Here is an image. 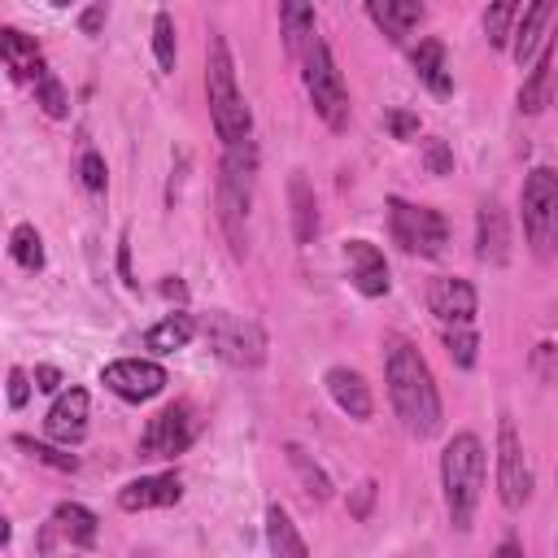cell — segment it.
I'll return each instance as SVG.
<instances>
[{"mask_svg": "<svg viewBox=\"0 0 558 558\" xmlns=\"http://www.w3.org/2000/svg\"><path fill=\"white\" fill-rule=\"evenodd\" d=\"M384 379H388V401H392L401 427L414 440H432L440 432V423H445L440 392H436L432 366L423 362L418 344L410 336H401V331L384 336Z\"/></svg>", "mask_w": 558, "mask_h": 558, "instance_id": "obj_1", "label": "cell"}, {"mask_svg": "<svg viewBox=\"0 0 558 558\" xmlns=\"http://www.w3.org/2000/svg\"><path fill=\"white\" fill-rule=\"evenodd\" d=\"M205 96H209V118H214V131H218L222 148H235V144L253 140V113L240 96L231 48L218 31L209 35V52H205Z\"/></svg>", "mask_w": 558, "mask_h": 558, "instance_id": "obj_2", "label": "cell"}, {"mask_svg": "<svg viewBox=\"0 0 558 558\" xmlns=\"http://www.w3.org/2000/svg\"><path fill=\"white\" fill-rule=\"evenodd\" d=\"M253 179H257V148L253 140L235 144L218 161V222L235 257L248 248V205H253Z\"/></svg>", "mask_w": 558, "mask_h": 558, "instance_id": "obj_3", "label": "cell"}, {"mask_svg": "<svg viewBox=\"0 0 558 558\" xmlns=\"http://www.w3.org/2000/svg\"><path fill=\"white\" fill-rule=\"evenodd\" d=\"M440 484H445V510L458 532H471L480 488H484V445L475 432H458L440 453Z\"/></svg>", "mask_w": 558, "mask_h": 558, "instance_id": "obj_4", "label": "cell"}, {"mask_svg": "<svg viewBox=\"0 0 558 558\" xmlns=\"http://www.w3.org/2000/svg\"><path fill=\"white\" fill-rule=\"evenodd\" d=\"M519 209H523L527 248L541 262H554L558 257V170L532 166L519 192Z\"/></svg>", "mask_w": 558, "mask_h": 558, "instance_id": "obj_5", "label": "cell"}, {"mask_svg": "<svg viewBox=\"0 0 558 558\" xmlns=\"http://www.w3.org/2000/svg\"><path fill=\"white\" fill-rule=\"evenodd\" d=\"M301 78H305V92H310V105L314 113L331 126V131H344L349 126V87L336 70V57L327 48L323 35L310 39L305 57H301Z\"/></svg>", "mask_w": 558, "mask_h": 558, "instance_id": "obj_6", "label": "cell"}, {"mask_svg": "<svg viewBox=\"0 0 558 558\" xmlns=\"http://www.w3.org/2000/svg\"><path fill=\"white\" fill-rule=\"evenodd\" d=\"M201 331H205L209 349H214L227 366L253 371V366L266 362V331H262L253 318H235V314H227V310H214V314H205Z\"/></svg>", "mask_w": 558, "mask_h": 558, "instance_id": "obj_7", "label": "cell"}, {"mask_svg": "<svg viewBox=\"0 0 558 558\" xmlns=\"http://www.w3.org/2000/svg\"><path fill=\"white\" fill-rule=\"evenodd\" d=\"M388 231L392 240L414 253V257H440L445 244H449V222L427 209V205H410L401 196H388Z\"/></svg>", "mask_w": 558, "mask_h": 558, "instance_id": "obj_8", "label": "cell"}, {"mask_svg": "<svg viewBox=\"0 0 558 558\" xmlns=\"http://www.w3.org/2000/svg\"><path fill=\"white\" fill-rule=\"evenodd\" d=\"M497 493L506 510H523L532 501V466L523 458V440L510 414H501L497 423Z\"/></svg>", "mask_w": 558, "mask_h": 558, "instance_id": "obj_9", "label": "cell"}, {"mask_svg": "<svg viewBox=\"0 0 558 558\" xmlns=\"http://www.w3.org/2000/svg\"><path fill=\"white\" fill-rule=\"evenodd\" d=\"M196 436V418H192V405L187 401H174L166 410H157L140 436V453L144 458H174L192 445Z\"/></svg>", "mask_w": 558, "mask_h": 558, "instance_id": "obj_10", "label": "cell"}, {"mask_svg": "<svg viewBox=\"0 0 558 558\" xmlns=\"http://www.w3.org/2000/svg\"><path fill=\"white\" fill-rule=\"evenodd\" d=\"M100 384L122 401H153L166 388V371L148 357H118L100 371Z\"/></svg>", "mask_w": 558, "mask_h": 558, "instance_id": "obj_11", "label": "cell"}, {"mask_svg": "<svg viewBox=\"0 0 558 558\" xmlns=\"http://www.w3.org/2000/svg\"><path fill=\"white\" fill-rule=\"evenodd\" d=\"M427 310H432L436 323L449 331V327H475L480 301H475V288H471L466 279L440 275V279H432V288H427Z\"/></svg>", "mask_w": 558, "mask_h": 558, "instance_id": "obj_12", "label": "cell"}, {"mask_svg": "<svg viewBox=\"0 0 558 558\" xmlns=\"http://www.w3.org/2000/svg\"><path fill=\"white\" fill-rule=\"evenodd\" d=\"M183 497V480L174 471H161V475H140L131 484L118 488V506L122 510H161V506H174Z\"/></svg>", "mask_w": 558, "mask_h": 558, "instance_id": "obj_13", "label": "cell"}, {"mask_svg": "<svg viewBox=\"0 0 558 558\" xmlns=\"http://www.w3.org/2000/svg\"><path fill=\"white\" fill-rule=\"evenodd\" d=\"M475 257L484 266H506L510 262V227L501 201H484L475 214Z\"/></svg>", "mask_w": 558, "mask_h": 558, "instance_id": "obj_14", "label": "cell"}, {"mask_svg": "<svg viewBox=\"0 0 558 558\" xmlns=\"http://www.w3.org/2000/svg\"><path fill=\"white\" fill-rule=\"evenodd\" d=\"M344 262H349V279L362 296H384L388 292V262L371 240H349L344 244Z\"/></svg>", "mask_w": 558, "mask_h": 558, "instance_id": "obj_15", "label": "cell"}, {"mask_svg": "<svg viewBox=\"0 0 558 558\" xmlns=\"http://www.w3.org/2000/svg\"><path fill=\"white\" fill-rule=\"evenodd\" d=\"M44 432H48L57 445H78V440L87 436V392H83V388H65V392L52 401V410H48V418H44Z\"/></svg>", "mask_w": 558, "mask_h": 558, "instance_id": "obj_16", "label": "cell"}, {"mask_svg": "<svg viewBox=\"0 0 558 558\" xmlns=\"http://www.w3.org/2000/svg\"><path fill=\"white\" fill-rule=\"evenodd\" d=\"M323 384H327V397H331L349 418H357V423L371 418V410H375V401H371V384H366L357 371H349V366H331V371L323 375Z\"/></svg>", "mask_w": 558, "mask_h": 558, "instance_id": "obj_17", "label": "cell"}, {"mask_svg": "<svg viewBox=\"0 0 558 558\" xmlns=\"http://www.w3.org/2000/svg\"><path fill=\"white\" fill-rule=\"evenodd\" d=\"M554 4L549 0H536V4H527L523 13H519V22H514V35H510V57L519 61V65H527V61H536V52H541V39H545V26L554 22Z\"/></svg>", "mask_w": 558, "mask_h": 558, "instance_id": "obj_18", "label": "cell"}, {"mask_svg": "<svg viewBox=\"0 0 558 558\" xmlns=\"http://www.w3.org/2000/svg\"><path fill=\"white\" fill-rule=\"evenodd\" d=\"M366 13H371V22H375L392 44H401V39L427 17V9H423L418 0H371Z\"/></svg>", "mask_w": 558, "mask_h": 558, "instance_id": "obj_19", "label": "cell"}, {"mask_svg": "<svg viewBox=\"0 0 558 558\" xmlns=\"http://www.w3.org/2000/svg\"><path fill=\"white\" fill-rule=\"evenodd\" d=\"M0 57H4V65H9L13 78H39L48 70L44 57H39V44L31 35H22L17 26H4L0 31Z\"/></svg>", "mask_w": 558, "mask_h": 558, "instance_id": "obj_20", "label": "cell"}, {"mask_svg": "<svg viewBox=\"0 0 558 558\" xmlns=\"http://www.w3.org/2000/svg\"><path fill=\"white\" fill-rule=\"evenodd\" d=\"M545 105H554V48H541L532 70H527V83L519 87V113H541Z\"/></svg>", "mask_w": 558, "mask_h": 558, "instance_id": "obj_21", "label": "cell"}, {"mask_svg": "<svg viewBox=\"0 0 558 558\" xmlns=\"http://www.w3.org/2000/svg\"><path fill=\"white\" fill-rule=\"evenodd\" d=\"M288 201H292V235H296V244H310L318 235V201L301 170L288 179Z\"/></svg>", "mask_w": 558, "mask_h": 558, "instance_id": "obj_22", "label": "cell"}, {"mask_svg": "<svg viewBox=\"0 0 558 558\" xmlns=\"http://www.w3.org/2000/svg\"><path fill=\"white\" fill-rule=\"evenodd\" d=\"M266 545H270L275 558H310L305 536L296 532V523H292V514L283 506H270L266 510Z\"/></svg>", "mask_w": 558, "mask_h": 558, "instance_id": "obj_23", "label": "cell"}, {"mask_svg": "<svg viewBox=\"0 0 558 558\" xmlns=\"http://www.w3.org/2000/svg\"><path fill=\"white\" fill-rule=\"evenodd\" d=\"M410 61H414V74L436 92V96H449V74H445V44L440 39H423L414 52H410Z\"/></svg>", "mask_w": 558, "mask_h": 558, "instance_id": "obj_24", "label": "cell"}, {"mask_svg": "<svg viewBox=\"0 0 558 558\" xmlns=\"http://www.w3.org/2000/svg\"><path fill=\"white\" fill-rule=\"evenodd\" d=\"M192 336H196V318H192V314H183V310H174V314H166L157 327H148L144 344H148V349H157V353H174V349H183Z\"/></svg>", "mask_w": 558, "mask_h": 558, "instance_id": "obj_25", "label": "cell"}, {"mask_svg": "<svg viewBox=\"0 0 558 558\" xmlns=\"http://www.w3.org/2000/svg\"><path fill=\"white\" fill-rule=\"evenodd\" d=\"M279 22H283V44H288V52H292V57H305V48H310V39H314V9L288 0V4H279Z\"/></svg>", "mask_w": 558, "mask_h": 558, "instance_id": "obj_26", "label": "cell"}, {"mask_svg": "<svg viewBox=\"0 0 558 558\" xmlns=\"http://www.w3.org/2000/svg\"><path fill=\"white\" fill-rule=\"evenodd\" d=\"M52 523H57L74 545H92V541H96V514H92L87 506H78V501H61V506L52 510Z\"/></svg>", "mask_w": 558, "mask_h": 558, "instance_id": "obj_27", "label": "cell"}, {"mask_svg": "<svg viewBox=\"0 0 558 558\" xmlns=\"http://www.w3.org/2000/svg\"><path fill=\"white\" fill-rule=\"evenodd\" d=\"M283 453H288V462H292V471L301 475V484H305V493H310L314 501H327V497H331V480H327V471H323V466H318V462H314V458H310V453H305L301 445H288Z\"/></svg>", "mask_w": 558, "mask_h": 558, "instance_id": "obj_28", "label": "cell"}, {"mask_svg": "<svg viewBox=\"0 0 558 558\" xmlns=\"http://www.w3.org/2000/svg\"><path fill=\"white\" fill-rule=\"evenodd\" d=\"M9 253H13V262H17L22 270H44V240H39V231H35L31 222H17V227H13Z\"/></svg>", "mask_w": 558, "mask_h": 558, "instance_id": "obj_29", "label": "cell"}, {"mask_svg": "<svg viewBox=\"0 0 558 558\" xmlns=\"http://www.w3.org/2000/svg\"><path fill=\"white\" fill-rule=\"evenodd\" d=\"M523 9L514 4V0H501V4H488L484 9V35H488V44L493 48H501V44H510V35H514V17H519Z\"/></svg>", "mask_w": 558, "mask_h": 558, "instance_id": "obj_30", "label": "cell"}, {"mask_svg": "<svg viewBox=\"0 0 558 558\" xmlns=\"http://www.w3.org/2000/svg\"><path fill=\"white\" fill-rule=\"evenodd\" d=\"M153 52H157V65L170 74L174 70V22L166 9L153 13Z\"/></svg>", "mask_w": 558, "mask_h": 558, "instance_id": "obj_31", "label": "cell"}, {"mask_svg": "<svg viewBox=\"0 0 558 558\" xmlns=\"http://www.w3.org/2000/svg\"><path fill=\"white\" fill-rule=\"evenodd\" d=\"M35 100L44 105V113H48V118H65V113H70L65 87H61V83H57V74H48V70L35 78Z\"/></svg>", "mask_w": 558, "mask_h": 558, "instance_id": "obj_32", "label": "cell"}, {"mask_svg": "<svg viewBox=\"0 0 558 558\" xmlns=\"http://www.w3.org/2000/svg\"><path fill=\"white\" fill-rule=\"evenodd\" d=\"M445 349H449V357L466 371V366H475V353H480V336H475V327H449L445 331Z\"/></svg>", "mask_w": 558, "mask_h": 558, "instance_id": "obj_33", "label": "cell"}, {"mask_svg": "<svg viewBox=\"0 0 558 558\" xmlns=\"http://www.w3.org/2000/svg\"><path fill=\"white\" fill-rule=\"evenodd\" d=\"M13 445L26 449V453H31L35 462H44V466H57V471H74V466H78L74 453H57L52 445H39V440H31V436H13Z\"/></svg>", "mask_w": 558, "mask_h": 558, "instance_id": "obj_34", "label": "cell"}, {"mask_svg": "<svg viewBox=\"0 0 558 558\" xmlns=\"http://www.w3.org/2000/svg\"><path fill=\"white\" fill-rule=\"evenodd\" d=\"M78 179H83L87 192H105V157L87 148V153L78 157Z\"/></svg>", "mask_w": 558, "mask_h": 558, "instance_id": "obj_35", "label": "cell"}, {"mask_svg": "<svg viewBox=\"0 0 558 558\" xmlns=\"http://www.w3.org/2000/svg\"><path fill=\"white\" fill-rule=\"evenodd\" d=\"M423 161H427V170H432V174H449V170H453V153L445 148V140H427Z\"/></svg>", "mask_w": 558, "mask_h": 558, "instance_id": "obj_36", "label": "cell"}, {"mask_svg": "<svg viewBox=\"0 0 558 558\" xmlns=\"http://www.w3.org/2000/svg\"><path fill=\"white\" fill-rule=\"evenodd\" d=\"M26 397H31L26 371H22V366H13V371H9V405H13V410H22V405H26Z\"/></svg>", "mask_w": 558, "mask_h": 558, "instance_id": "obj_37", "label": "cell"}, {"mask_svg": "<svg viewBox=\"0 0 558 558\" xmlns=\"http://www.w3.org/2000/svg\"><path fill=\"white\" fill-rule=\"evenodd\" d=\"M388 126H392V135H397V140H410V135L418 131V118H410V113H401V109H397V113H388Z\"/></svg>", "mask_w": 558, "mask_h": 558, "instance_id": "obj_38", "label": "cell"}, {"mask_svg": "<svg viewBox=\"0 0 558 558\" xmlns=\"http://www.w3.org/2000/svg\"><path fill=\"white\" fill-rule=\"evenodd\" d=\"M105 4H92V9H83V17H78V26H83V35H96L100 26H105Z\"/></svg>", "mask_w": 558, "mask_h": 558, "instance_id": "obj_39", "label": "cell"}, {"mask_svg": "<svg viewBox=\"0 0 558 558\" xmlns=\"http://www.w3.org/2000/svg\"><path fill=\"white\" fill-rule=\"evenodd\" d=\"M35 388L39 392H57L61 388V371L57 366H35Z\"/></svg>", "mask_w": 558, "mask_h": 558, "instance_id": "obj_40", "label": "cell"}, {"mask_svg": "<svg viewBox=\"0 0 558 558\" xmlns=\"http://www.w3.org/2000/svg\"><path fill=\"white\" fill-rule=\"evenodd\" d=\"M493 558H523V545H519L514 536H506V541L497 545V554H493Z\"/></svg>", "mask_w": 558, "mask_h": 558, "instance_id": "obj_41", "label": "cell"}, {"mask_svg": "<svg viewBox=\"0 0 558 558\" xmlns=\"http://www.w3.org/2000/svg\"><path fill=\"white\" fill-rule=\"evenodd\" d=\"M161 292H166V296H183V283H179V279H174V283H161Z\"/></svg>", "mask_w": 558, "mask_h": 558, "instance_id": "obj_42", "label": "cell"}, {"mask_svg": "<svg viewBox=\"0 0 558 558\" xmlns=\"http://www.w3.org/2000/svg\"><path fill=\"white\" fill-rule=\"evenodd\" d=\"M554 105H558V70H554Z\"/></svg>", "mask_w": 558, "mask_h": 558, "instance_id": "obj_43", "label": "cell"}]
</instances>
